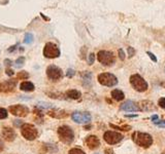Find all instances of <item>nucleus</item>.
<instances>
[{
	"instance_id": "nucleus-1",
	"label": "nucleus",
	"mask_w": 165,
	"mask_h": 154,
	"mask_svg": "<svg viewBox=\"0 0 165 154\" xmlns=\"http://www.w3.org/2000/svg\"><path fill=\"white\" fill-rule=\"evenodd\" d=\"M132 140L137 146L143 147V148H149L151 145L153 144V138H152L151 134H147V132H133Z\"/></svg>"
},
{
	"instance_id": "nucleus-2",
	"label": "nucleus",
	"mask_w": 165,
	"mask_h": 154,
	"mask_svg": "<svg viewBox=\"0 0 165 154\" xmlns=\"http://www.w3.org/2000/svg\"><path fill=\"white\" fill-rule=\"evenodd\" d=\"M58 136L62 143L66 145L71 144L74 140V132L71 130V127L68 125H62L58 128Z\"/></svg>"
},
{
	"instance_id": "nucleus-3",
	"label": "nucleus",
	"mask_w": 165,
	"mask_h": 154,
	"mask_svg": "<svg viewBox=\"0 0 165 154\" xmlns=\"http://www.w3.org/2000/svg\"><path fill=\"white\" fill-rule=\"evenodd\" d=\"M130 83H131V85H132V87L134 88L135 91H139V93L145 91L149 87L148 82H147L141 75H138V74H134V75L131 76Z\"/></svg>"
},
{
	"instance_id": "nucleus-4",
	"label": "nucleus",
	"mask_w": 165,
	"mask_h": 154,
	"mask_svg": "<svg viewBox=\"0 0 165 154\" xmlns=\"http://www.w3.org/2000/svg\"><path fill=\"white\" fill-rule=\"evenodd\" d=\"M21 132H22L23 137L28 141H33L38 136V132L35 128V126L33 124H30V123H24L21 126Z\"/></svg>"
},
{
	"instance_id": "nucleus-5",
	"label": "nucleus",
	"mask_w": 165,
	"mask_h": 154,
	"mask_svg": "<svg viewBox=\"0 0 165 154\" xmlns=\"http://www.w3.org/2000/svg\"><path fill=\"white\" fill-rule=\"evenodd\" d=\"M97 59L104 66H111L116 62V58L115 54L111 51L107 50H100L97 54Z\"/></svg>"
},
{
	"instance_id": "nucleus-6",
	"label": "nucleus",
	"mask_w": 165,
	"mask_h": 154,
	"mask_svg": "<svg viewBox=\"0 0 165 154\" xmlns=\"http://www.w3.org/2000/svg\"><path fill=\"white\" fill-rule=\"evenodd\" d=\"M98 82L104 86H115L118 84V78L111 73H101L98 75Z\"/></svg>"
},
{
	"instance_id": "nucleus-7",
	"label": "nucleus",
	"mask_w": 165,
	"mask_h": 154,
	"mask_svg": "<svg viewBox=\"0 0 165 154\" xmlns=\"http://www.w3.org/2000/svg\"><path fill=\"white\" fill-rule=\"evenodd\" d=\"M43 56L48 59H55L60 56V49L56 44L53 42H48L44 45L43 48Z\"/></svg>"
},
{
	"instance_id": "nucleus-8",
	"label": "nucleus",
	"mask_w": 165,
	"mask_h": 154,
	"mask_svg": "<svg viewBox=\"0 0 165 154\" xmlns=\"http://www.w3.org/2000/svg\"><path fill=\"white\" fill-rule=\"evenodd\" d=\"M103 139L109 145H115L120 143L123 140V136L120 132H113V130H107L104 132Z\"/></svg>"
},
{
	"instance_id": "nucleus-9",
	"label": "nucleus",
	"mask_w": 165,
	"mask_h": 154,
	"mask_svg": "<svg viewBox=\"0 0 165 154\" xmlns=\"http://www.w3.org/2000/svg\"><path fill=\"white\" fill-rule=\"evenodd\" d=\"M71 118L74 122L79 123V124H86L91 121V114L89 112H81V111H75L72 113Z\"/></svg>"
},
{
	"instance_id": "nucleus-10",
	"label": "nucleus",
	"mask_w": 165,
	"mask_h": 154,
	"mask_svg": "<svg viewBox=\"0 0 165 154\" xmlns=\"http://www.w3.org/2000/svg\"><path fill=\"white\" fill-rule=\"evenodd\" d=\"M47 75L51 80L57 81L63 77V72L59 67L55 66V65H50L47 68Z\"/></svg>"
},
{
	"instance_id": "nucleus-11",
	"label": "nucleus",
	"mask_w": 165,
	"mask_h": 154,
	"mask_svg": "<svg viewBox=\"0 0 165 154\" xmlns=\"http://www.w3.org/2000/svg\"><path fill=\"white\" fill-rule=\"evenodd\" d=\"M10 112L12 113V115L15 116H19V117H25L27 116L28 113H29V109H28L26 106H23V105H14V106H10L8 108Z\"/></svg>"
},
{
	"instance_id": "nucleus-12",
	"label": "nucleus",
	"mask_w": 165,
	"mask_h": 154,
	"mask_svg": "<svg viewBox=\"0 0 165 154\" xmlns=\"http://www.w3.org/2000/svg\"><path fill=\"white\" fill-rule=\"evenodd\" d=\"M17 79H10L5 82L0 83V93H10L17 86Z\"/></svg>"
},
{
	"instance_id": "nucleus-13",
	"label": "nucleus",
	"mask_w": 165,
	"mask_h": 154,
	"mask_svg": "<svg viewBox=\"0 0 165 154\" xmlns=\"http://www.w3.org/2000/svg\"><path fill=\"white\" fill-rule=\"evenodd\" d=\"M1 137H2L5 141H7V142H12V141L17 138V134H16V132L12 130V128L4 126L2 130H1Z\"/></svg>"
},
{
	"instance_id": "nucleus-14",
	"label": "nucleus",
	"mask_w": 165,
	"mask_h": 154,
	"mask_svg": "<svg viewBox=\"0 0 165 154\" xmlns=\"http://www.w3.org/2000/svg\"><path fill=\"white\" fill-rule=\"evenodd\" d=\"M122 111H126V112H136V111L141 110V108L138 107V105L136 103H134L133 101H126L125 103H123L120 107Z\"/></svg>"
},
{
	"instance_id": "nucleus-15",
	"label": "nucleus",
	"mask_w": 165,
	"mask_h": 154,
	"mask_svg": "<svg viewBox=\"0 0 165 154\" xmlns=\"http://www.w3.org/2000/svg\"><path fill=\"white\" fill-rule=\"evenodd\" d=\"M86 145L92 150L96 149V148L99 147V145H100V141H99V139L96 136L91 134V136H88V137L86 138Z\"/></svg>"
},
{
	"instance_id": "nucleus-16",
	"label": "nucleus",
	"mask_w": 165,
	"mask_h": 154,
	"mask_svg": "<svg viewBox=\"0 0 165 154\" xmlns=\"http://www.w3.org/2000/svg\"><path fill=\"white\" fill-rule=\"evenodd\" d=\"M49 115L54 118H58V119H62L68 116V113L64 110H59V109H55V110H50Z\"/></svg>"
},
{
	"instance_id": "nucleus-17",
	"label": "nucleus",
	"mask_w": 165,
	"mask_h": 154,
	"mask_svg": "<svg viewBox=\"0 0 165 154\" xmlns=\"http://www.w3.org/2000/svg\"><path fill=\"white\" fill-rule=\"evenodd\" d=\"M34 88V84L30 81H23L20 84V89L23 91H33Z\"/></svg>"
},
{
	"instance_id": "nucleus-18",
	"label": "nucleus",
	"mask_w": 165,
	"mask_h": 154,
	"mask_svg": "<svg viewBox=\"0 0 165 154\" xmlns=\"http://www.w3.org/2000/svg\"><path fill=\"white\" fill-rule=\"evenodd\" d=\"M66 95L67 98L71 99V100H79L81 98V93L79 91H77V89H70V91H68L66 93Z\"/></svg>"
},
{
	"instance_id": "nucleus-19",
	"label": "nucleus",
	"mask_w": 165,
	"mask_h": 154,
	"mask_svg": "<svg viewBox=\"0 0 165 154\" xmlns=\"http://www.w3.org/2000/svg\"><path fill=\"white\" fill-rule=\"evenodd\" d=\"M111 97H113V100L122 101V100H124V98H125V95H124L123 91H120V89H113V91H111Z\"/></svg>"
},
{
	"instance_id": "nucleus-20",
	"label": "nucleus",
	"mask_w": 165,
	"mask_h": 154,
	"mask_svg": "<svg viewBox=\"0 0 165 154\" xmlns=\"http://www.w3.org/2000/svg\"><path fill=\"white\" fill-rule=\"evenodd\" d=\"M81 77H83L85 82H90V81H91V78H92V74H91V72L85 71L81 73Z\"/></svg>"
},
{
	"instance_id": "nucleus-21",
	"label": "nucleus",
	"mask_w": 165,
	"mask_h": 154,
	"mask_svg": "<svg viewBox=\"0 0 165 154\" xmlns=\"http://www.w3.org/2000/svg\"><path fill=\"white\" fill-rule=\"evenodd\" d=\"M29 78V74L27 73L26 71H22L19 72L17 74V79H20V80H25V79Z\"/></svg>"
},
{
	"instance_id": "nucleus-22",
	"label": "nucleus",
	"mask_w": 165,
	"mask_h": 154,
	"mask_svg": "<svg viewBox=\"0 0 165 154\" xmlns=\"http://www.w3.org/2000/svg\"><path fill=\"white\" fill-rule=\"evenodd\" d=\"M24 42L26 44H30L33 42V35L31 33H26L24 37Z\"/></svg>"
},
{
	"instance_id": "nucleus-23",
	"label": "nucleus",
	"mask_w": 165,
	"mask_h": 154,
	"mask_svg": "<svg viewBox=\"0 0 165 154\" xmlns=\"http://www.w3.org/2000/svg\"><path fill=\"white\" fill-rule=\"evenodd\" d=\"M24 64H25V58L24 56H20V58L17 59V61H16V67H17V68H21Z\"/></svg>"
},
{
	"instance_id": "nucleus-24",
	"label": "nucleus",
	"mask_w": 165,
	"mask_h": 154,
	"mask_svg": "<svg viewBox=\"0 0 165 154\" xmlns=\"http://www.w3.org/2000/svg\"><path fill=\"white\" fill-rule=\"evenodd\" d=\"M68 154H86L84 151L79 148H72V149L69 150Z\"/></svg>"
},
{
	"instance_id": "nucleus-25",
	"label": "nucleus",
	"mask_w": 165,
	"mask_h": 154,
	"mask_svg": "<svg viewBox=\"0 0 165 154\" xmlns=\"http://www.w3.org/2000/svg\"><path fill=\"white\" fill-rule=\"evenodd\" d=\"M7 117V111L4 108H0V119H4Z\"/></svg>"
},
{
	"instance_id": "nucleus-26",
	"label": "nucleus",
	"mask_w": 165,
	"mask_h": 154,
	"mask_svg": "<svg viewBox=\"0 0 165 154\" xmlns=\"http://www.w3.org/2000/svg\"><path fill=\"white\" fill-rule=\"evenodd\" d=\"M94 61H95V54H94L93 52H91V54H89V60H88L89 65H93Z\"/></svg>"
},
{
	"instance_id": "nucleus-27",
	"label": "nucleus",
	"mask_w": 165,
	"mask_h": 154,
	"mask_svg": "<svg viewBox=\"0 0 165 154\" xmlns=\"http://www.w3.org/2000/svg\"><path fill=\"white\" fill-rule=\"evenodd\" d=\"M127 51H128V56L129 58H132L134 54H135V50H134V48L131 46L127 47Z\"/></svg>"
},
{
	"instance_id": "nucleus-28",
	"label": "nucleus",
	"mask_w": 165,
	"mask_h": 154,
	"mask_svg": "<svg viewBox=\"0 0 165 154\" xmlns=\"http://www.w3.org/2000/svg\"><path fill=\"white\" fill-rule=\"evenodd\" d=\"M74 74H75V71H74L73 69H68L66 71V76L68 77V78H71V77H73Z\"/></svg>"
},
{
	"instance_id": "nucleus-29",
	"label": "nucleus",
	"mask_w": 165,
	"mask_h": 154,
	"mask_svg": "<svg viewBox=\"0 0 165 154\" xmlns=\"http://www.w3.org/2000/svg\"><path fill=\"white\" fill-rule=\"evenodd\" d=\"M154 123H155L156 125H158V126L160 127H164L165 128V120H156V121H154Z\"/></svg>"
},
{
	"instance_id": "nucleus-30",
	"label": "nucleus",
	"mask_w": 165,
	"mask_h": 154,
	"mask_svg": "<svg viewBox=\"0 0 165 154\" xmlns=\"http://www.w3.org/2000/svg\"><path fill=\"white\" fill-rule=\"evenodd\" d=\"M158 105L159 107H161L162 109H165V98H161L158 102Z\"/></svg>"
},
{
	"instance_id": "nucleus-31",
	"label": "nucleus",
	"mask_w": 165,
	"mask_h": 154,
	"mask_svg": "<svg viewBox=\"0 0 165 154\" xmlns=\"http://www.w3.org/2000/svg\"><path fill=\"white\" fill-rule=\"evenodd\" d=\"M119 58L122 60V61H124L125 60V52H124L123 49H119Z\"/></svg>"
},
{
	"instance_id": "nucleus-32",
	"label": "nucleus",
	"mask_w": 165,
	"mask_h": 154,
	"mask_svg": "<svg viewBox=\"0 0 165 154\" xmlns=\"http://www.w3.org/2000/svg\"><path fill=\"white\" fill-rule=\"evenodd\" d=\"M147 54H148V56H150L151 59H152V61H153V62H155V63H156V62H157V58H156V56H154V54H152L151 51H148Z\"/></svg>"
},
{
	"instance_id": "nucleus-33",
	"label": "nucleus",
	"mask_w": 165,
	"mask_h": 154,
	"mask_svg": "<svg viewBox=\"0 0 165 154\" xmlns=\"http://www.w3.org/2000/svg\"><path fill=\"white\" fill-rule=\"evenodd\" d=\"M5 73H6V75H8V76H12L14 74H15V72H14V70H12V69L7 68L6 70H5Z\"/></svg>"
},
{
	"instance_id": "nucleus-34",
	"label": "nucleus",
	"mask_w": 165,
	"mask_h": 154,
	"mask_svg": "<svg viewBox=\"0 0 165 154\" xmlns=\"http://www.w3.org/2000/svg\"><path fill=\"white\" fill-rule=\"evenodd\" d=\"M104 153L105 154H115V152H113V150L111 149V148H106V149L104 150Z\"/></svg>"
},
{
	"instance_id": "nucleus-35",
	"label": "nucleus",
	"mask_w": 165,
	"mask_h": 154,
	"mask_svg": "<svg viewBox=\"0 0 165 154\" xmlns=\"http://www.w3.org/2000/svg\"><path fill=\"white\" fill-rule=\"evenodd\" d=\"M14 124L16 125V126H22V121H21V120H15V121H14Z\"/></svg>"
},
{
	"instance_id": "nucleus-36",
	"label": "nucleus",
	"mask_w": 165,
	"mask_h": 154,
	"mask_svg": "<svg viewBox=\"0 0 165 154\" xmlns=\"http://www.w3.org/2000/svg\"><path fill=\"white\" fill-rule=\"evenodd\" d=\"M17 47H18V44H15V45L10 46V48H8V52H12L15 49H17Z\"/></svg>"
},
{
	"instance_id": "nucleus-37",
	"label": "nucleus",
	"mask_w": 165,
	"mask_h": 154,
	"mask_svg": "<svg viewBox=\"0 0 165 154\" xmlns=\"http://www.w3.org/2000/svg\"><path fill=\"white\" fill-rule=\"evenodd\" d=\"M12 60H10V59H5L4 60V64L5 65H6V66H10V65H12Z\"/></svg>"
},
{
	"instance_id": "nucleus-38",
	"label": "nucleus",
	"mask_w": 165,
	"mask_h": 154,
	"mask_svg": "<svg viewBox=\"0 0 165 154\" xmlns=\"http://www.w3.org/2000/svg\"><path fill=\"white\" fill-rule=\"evenodd\" d=\"M151 120H152V121H156V120H158V115H153V116H152V117H151Z\"/></svg>"
},
{
	"instance_id": "nucleus-39",
	"label": "nucleus",
	"mask_w": 165,
	"mask_h": 154,
	"mask_svg": "<svg viewBox=\"0 0 165 154\" xmlns=\"http://www.w3.org/2000/svg\"><path fill=\"white\" fill-rule=\"evenodd\" d=\"M126 117H137V114H134V115H126Z\"/></svg>"
},
{
	"instance_id": "nucleus-40",
	"label": "nucleus",
	"mask_w": 165,
	"mask_h": 154,
	"mask_svg": "<svg viewBox=\"0 0 165 154\" xmlns=\"http://www.w3.org/2000/svg\"><path fill=\"white\" fill-rule=\"evenodd\" d=\"M90 128H91V125H86V126H85V130H89Z\"/></svg>"
},
{
	"instance_id": "nucleus-41",
	"label": "nucleus",
	"mask_w": 165,
	"mask_h": 154,
	"mask_svg": "<svg viewBox=\"0 0 165 154\" xmlns=\"http://www.w3.org/2000/svg\"><path fill=\"white\" fill-rule=\"evenodd\" d=\"M3 150V146H2V144H1V143H0V152L2 151Z\"/></svg>"
},
{
	"instance_id": "nucleus-42",
	"label": "nucleus",
	"mask_w": 165,
	"mask_h": 154,
	"mask_svg": "<svg viewBox=\"0 0 165 154\" xmlns=\"http://www.w3.org/2000/svg\"><path fill=\"white\" fill-rule=\"evenodd\" d=\"M162 154H165V151H163V152H162Z\"/></svg>"
},
{
	"instance_id": "nucleus-43",
	"label": "nucleus",
	"mask_w": 165,
	"mask_h": 154,
	"mask_svg": "<svg viewBox=\"0 0 165 154\" xmlns=\"http://www.w3.org/2000/svg\"><path fill=\"white\" fill-rule=\"evenodd\" d=\"M0 70H1V68H0Z\"/></svg>"
}]
</instances>
